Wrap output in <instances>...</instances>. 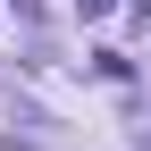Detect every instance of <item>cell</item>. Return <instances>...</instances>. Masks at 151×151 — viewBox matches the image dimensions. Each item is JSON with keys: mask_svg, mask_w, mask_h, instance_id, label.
I'll use <instances>...</instances> for the list:
<instances>
[{"mask_svg": "<svg viewBox=\"0 0 151 151\" xmlns=\"http://www.w3.org/2000/svg\"><path fill=\"white\" fill-rule=\"evenodd\" d=\"M76 9H84V17H109V9H118V0H76Z\"/></svg>", "mask_w": 151, "mask_h": 151, "instance_id": "cell-1", "label": "cell"}, {"mask_svg": "<svg viewBox=\"0 0 151 151\" xmlns=\"http://www.w3.org/2000/svg\"><path fill=\"white\" fill-rule=\"evenodd\" d=\"M134 9H143V17H151V0H134Z\"/></svg>", "mask_w": 151, "mask_h": 151, "instance_id": "cell-2", "label": "cell"}]
</instances>
